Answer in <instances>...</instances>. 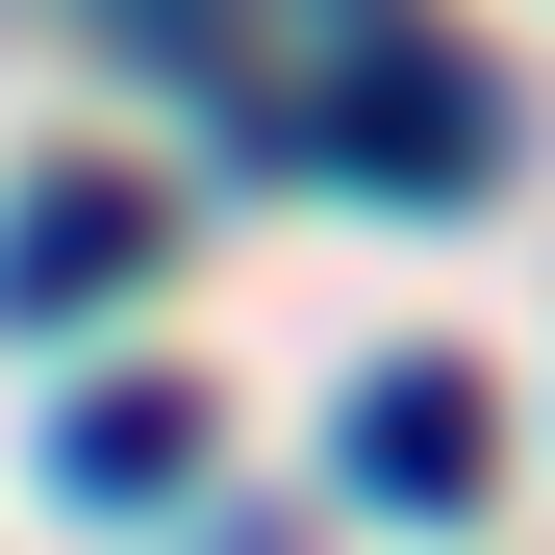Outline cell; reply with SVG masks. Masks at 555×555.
Segmentation results:
<instances>
[{
	"mask_svg": "<svg viewBox=\"0 0 555 555\" xmlns=\"http://www.w3.org/2000/svg\"><path fill=\"white\" fill-rule=\"evenodd\" d=\"M328 26H353V76H328V152L379 177V203H480V152H505V102H480L454 51H404L379 0H328Z\"/></svg>",
	"mask_w": 555,
	"mask_h": 555,
	"instance_id": "1",
	"label": "cell"
},
{
	"mask_svg": "<svg viewBox=\"0 0 555 555\" xmlns=\"http://www.w3.org/2000/svg\"><path fill=\"white\" fill-rule=\"evenodd\" d=\"M480 480H505V429H480V379H454V353H404V379H353V505L454 530Z\"/></svg>",
	"mask_w": 555,
	"mask_h": 555,
	"instance_id": "2",
	"label": "cell"
},
{
	"mask_svg": "<svg viewBox=\"0 0 555 555\" xmlns=\"http://www.w3.org/2000/svg\"><path fill=\"white\" fill-rule=\"evenodd\" d=\"M102 278H152V177H51V203H0V328H76Z\"/></svg>",
	"mask_w": 555,
	"mask_h": 555,
	"instance_id": "3",
	"label": "cell"
},
{
	"mask_svg": "<svg viewBox=\"0 0 555 555\" xmlns=\"http://www.w3.org/2000/svg\"><path fill=\"white\" fill-rule=\"evenodd\" d=\"M177 454H203V404H177V379H102V404L51 429V480H76V505H152Z\"/></svg>",
	"mask_w": 555,
	"mask_h": 555,
	"instance_id": "4",
	"label": "cell"
}]
</instances>
